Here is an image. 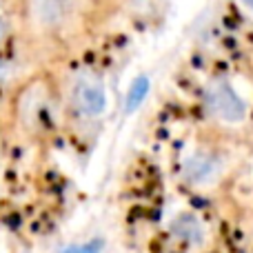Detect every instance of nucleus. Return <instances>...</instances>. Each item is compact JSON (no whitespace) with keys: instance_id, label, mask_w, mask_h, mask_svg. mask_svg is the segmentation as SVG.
<instances>
[{"instance_id":"1","label":"nucleus","mask_w":253,"mask_h":253,"mask_svg":"<svg viewBox=\"0 0 253 253\" xmlns=\"http://www.w3.org/2000/svg\"><path fill=\"white\" fill-rule=\"evenodd\" d=\"M71 102H74L76 111H78L80 116L98 118V116H102L107 109L105 87H102V83L96 78H80L78 83L74 84Z\"/></svg>"},{"instance_id":"6","label":"nucleus","mask_w":253,"mask_h":253,"mask_svg":"<svg viewBox=\"0 0 253 253\" xmlns=\"http://www.w3.org/2000/svg\"><path fill=\"white\" fill-rule=\"evenodd\" d=\"M4 40H7V22H4V18L0 16V47L4 44Z\"/></svg>"},{"instance_id":"5","label":"nucleus","mask_w":253,"mask_h":253,"mask_svg":"<svg viewBox=\"0 0 253 253\" xmlns=\"http://www.w3.org/2000/svg\"><path fill=\"white\" fill-rule=\"evenodd\" d=\"M93 249H98V245H84V247H74V249H69V251H65V253H98V251H93Z\"/></svg>"},{"instance_id":"7","label":"nucleus","mask_w":253,"mask_h":253,"mask_svg":"<svg viewBox=\"0 0 253 253\" xmlns=\"http://www.w3.org/2000/svg\"><path fill=\"white\" fill-rule=\"evenodd\" d=\"M245 2H247V4H249V7H251V9H253V0H245Z\"/></svg>"},{"instance_id":"3","label":"nucleus","mask_w":253,"mask_h":253,"mask_svg":"<svg viewBox=\"0 0 253 253\" xmlns=\"http://www.w3.org/2000/svg\"><path fill=\"white\" fill-rule=\"evenodd\" d=\"M29 16L40 29H56L67 18V0H29Z\"/></svg>"},{"instance_id":"2","label":"nucleus","mask_w":253,"mask_h":253,"mask_svg":"<svg viewBox=\"0 0 253 253\" xmlns=\"http://www.w3.org/2000/svg\"><path fill=\"white\" fill-rule=\"evenodd\" d=\"M207 109L229 123H238L245 118V102L227 83H218L211 91H207Z\"/></svg>"},{"instance_id":"4","label":"nucleus","mask_w":253,"mask_h":253,"mask_svg":"<svg viewBox=\"0 0 253 253\" xmlns=\"http://www.w3.org/2000/svg\"><path fill=\"white\" fill-rule=\"evenodd\" d=\"M147 89H149V80L147 78H138V80H135V83L131 84V89L126 91V107H129V109H135V107L144 100Z\"/></svg>"}]
</instances>
